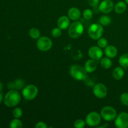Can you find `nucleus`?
I'll return each instance as SVG.
<instances>
[{"label": "nucleus", "mask_w": 128, "mask_h": 128, "mask_svg": "<svg viewBox=\"0 0 128 128\" xmlns=\"http://www.w3.org/2000/svg\"><path fill=\"white\" fill-rule=\"evenodd\" d=\"M124 71L123 68L116 67L112 71V76L116 80H120L124 77Z\"/></svg>", "instance_id": "17"}, {"label": "nucleus", "mask_w": 128, "mask_h": 128, "mask_svg": "<svg viewBox=\"0 0 128 128\" xmlns=\"http://www.w3.org/2000/svg\"><path fill=\"white\" fill-rule=\"evenodd\" d=\"M70 73L72 78L78 81H82L87 78V71L84 68L80 65H72L70 70Z\"/></svg>", "instance_id": "2"}, {"label": "nucleus", "mask_w": 128, "mask_h": 128, "mask_svg": "<svg viewBox=\"0 0 128 128\" xmlns=\"http://www.w3.org/2000/svg\"><path fill=\"white\" fill-rule=\"evenodd\" d=\"M2 100H3V96H2V94L0 92V104L2 102Z\"/></svg>", "instance_id": "33"}, {"label": "nucleus", "mask_w": 128, "mask_h": 128, "mask_svg": "<svg viewBox=\"0 0 128 128\" xmlns=\"http://www.w3.org/2000/svg\"><path fill=\"white\" fill-rule=\"evenodd\" d=\"M121 103L126 106H128V92H123L120 96Z\"/></svg>", "instance_id": "26"}, {"label": "nucleus", "mask_w": 128, "mask_h": 128, "mask_svg": "<svg viewBox=\"0 0 128 128\" xmlns=\"http://www.w3.org/2000/svg\"><path fill=\"white\" fill-rule=\"evenodd\" d=\"M88 3L91 7L96 8L100 3V0H87Z\"/></svg>", "instance_id": "31"}, {"label": "nucleus", "mask_w": 128, "mask_h": 128, "mask_svg": "<svg viewBox=\"0 0 128 128\" xmlns=\"http://www.w3.org/2000/svg\"><path fill=\"white\" fill-rule=\"evenodd\" d=\"M115 126L118 128H128V113L121 112L115 119Z\"/></svg>", "instance_id": "9"}, {"label": "nucleus", "mask_w": 128, "mask_h": 128, "mask_svg": "<svg viewBox=\"0 0 128 128\" xmlns=\"http://www.w3.org/2000/svg\"><path fill=\"white\" fill-rule=\"evenodd\" d=\"M29 35L31 38L36 40V39H38L40 38V31L36 28H32L30 29V31H29Z\"/></svg>", "instance_id": "21"}, {"label": "nucleus", "mask_w": 128, "mask_h": 128, "mask_svg": "<svg viewBox=\"0 0 128 128\" xmlns=\"http://www.w3.org/2000/svg\"><path fill=\"white\" fill-rule=\"evenodd\" d=\"M103 28L100 24H92L88 29V35L92 40H98L103 33Z\"/></svg>", "instance_id": "5"}, {"label": "nucleus", "mask_w": 128, "mask_h": 128, "mask_svg": "<svg viewBox=\"0 0 128 128\" xmlns=\"http://www.w3.org/2000/svg\"><path fill=\"white\" fill-rule=\"evenodd\" d=\"M101 116L105 121H113L116 118V111L111 106H104L101 111Z\"/></svg>", "instance_id": "6"}, {"label": "nucleus", "mask_w": 128, "mask_h": 128, "mask_svg": "<svg viewBox=\"0 0 128 128\" xmlns=\"http://www.w3.org/2000/svg\"><path fill=\"white\" fill-rule=\"evenodd\" d=\"M101 65L103 68L109 69L112 66V61L108 57L102 58L101 59Z\"/></svg>", "instance_id": "20"}, {"label": "nucleus", "mask_w": 128, "mask_h": 128, "mask_svg": "<svg viewBox=\"0 0 128 128\" xmlns=\"http://www.w3.org/2000/svg\"><path fill=\"white\" fill-rule=\"evenodd\" d=\"M101 116L98 112H91L87 115L86 118V123L88 126L94 127L99 125L101 122Z\"/></svg>", "instance_id": "7"}, {"label": "nucleus", "mask_w": 128, "mask_h": 128, "mask_svg": "<svg viewBox=\"0 0 128 128\" xmlns=\"http://www.w3.org/2000/svg\"><path fill=\"white\" fill-rule=\"evenodd\" d=\"M97 68V62L94 60H89L86 62L84 65V69L87 72H92Z\"/></svg>", "instance_id": "16"}, {"label": "nucleus", "mask_w": 128, "mask_h": 128, "mask_svg": "<svg viewBox=\"0 0 128 128\" xmlns=\"http://www.w3.org/2000/svg\"><path fill=\"white\" fill-rule=\"evenodd\" d=\"M111 22V18L108 16L104 15L102 16L100 19V23L102 26H108L110 24Z\"/></svg>", "instance_id": "22"}, {"label": "nucleus", "mask_w": 128, "mask_h": 128, "mask_svg": "<svg viewBox=\"0 0 128 128\" xmlns=\"http://www.w3.org/2000/svg\"><path fill=\"white\" fill-rule=\"evenodd\" d=\"M38 90L36 86L33 84H29L25 86L22 90V96L26 100L31 101L34 100L37 96Z\"/></svg>", "instance_id": "4"}, {"label": "nucleus", "mask_w": 128, "mask_h": 128, "mask_svg": "<svg viewBox=\"0 0 128 128\" xmlns=\"http://www.w3.org/2000/svg\"><path fill=\"white\" fill-rule=\"evenodd\" d=\"M13 82L14 86V90H20L24 88L25 82L23 80H20V79H18V80H15Z\"/></svg>", "instance_id": "24"}, {"label": "nucleus", "mask_w": 128, "mask_h": 128, "mask_svg": "<svg viewBox=\"0 0 128 128\" xmlns=\"http://www.w3.org/2000/svg\"><path fill=\"white\" fill-rule=\"evenodd\" d=\"M12 115L15 118H20L22 115V111L20 108H15L12 111Z\"/></svg>", "instance_id": "28"}, {"label": "nucleus", "mask_w": 128, "mask_h": 128, "mask_svg": "<svg viewBox=\"0 0 128 128\" xmlns=\"http://www.w3.org/2000/svg\"><path fill=\"white\" fill-rule=\"evenodd\" d=\"M84 26L80 21H75L70 26L68 34L72 38H78L83 33Z\"/></svg>", "instance_id": "3"}, {"label": "nucleus", "mask_w": 128, "mask_h": 128, "mask_svg": "<svg viewBox=\"0 0 128 128\" xmlns=\"http://www.w3.org/2000/svg\"><path fill=\"white\" fill-rule=\"evenodd\" d=\"M85 123L86 122L83 121L82 120H77L74 123V126L76 128H83L85 126Z\"/></svg>", "instance_id": "29"}, {"label": "nucleus", "mask_w": 128, "mask_h": 128, "mask_svg": "<svg viewBox=\"0 0 128 128\" xmlns=\"http://www.w3.org/2000/svg\"><path fill=\"white\" fill-rule=\"evenodd\" d=\"M119 62L121 66L123 68H128V53L122 54L120 56L119 59Z\"/></svg>", "instance_id": "19"}, {"label": "nucleus", "mask_w": 128, "mask_h": 128, "mask_svg": "<svg viewBox=\"0 0 128 128\" xmlns=\"http://www.w3.org/2000/svg\"><path fill=\"white\" fill-rule=\"evenodd\" d=\"M126 8H127L126 4L123 1H119L114 6V10L118 14L123 13L126 11Z\"/></svg>", "instance_id": "18"}, {"label": "nucleus", "mask_w": 128, "mask_h": 128, "mask_svg": "<svg viewBox=\"0 0 128 128\" xmlns=\"http://www.w3.org/2000/svg\"><path fill=\"white\" fill-rule=\"evenodd\" d=\"M35 128H47L48 126H47V124L45 123V122L41 121V122H38L37 124H36V126H35Z\"/></svg>", "instance_id": "32"}, {"label": "nucleus", "mask_w": 128, "mask_h": 128, "mask_svg": "<svg viewBox=\"0 0 128 128\" xmlns=\"http://www.w3.org/2000/svg\"><path fill=\"white\" fill-rule=\"evenodd\" d=\"M104 53L107 57L110 58H114L117 56L118 50L115 46L110 45L105 48Z\"/></svg>", "instance_id": "15"}, {"label": "nucleus", "mask_w": 128, "mask_h": 128, "mask_svg": "<svg viewBox=\"0 0 128 128\" xmlns=\"http://www.w3.org/2000/svg\"><path fill=\"white\" fill-rule=\"evenodd\" d=\"M37 48L42 51H47L51 48L52 45V41L51 39L46 36L39 38L37 41Z\"/></svg>", "instance_id": "8"}, {"label": "nucleus", "mask_w": 128, "mask_h": 128, "mask_svg": "<svg viewBox=\"0 0 128 128\" xmlns=\"http://www.w3.org/2000/svg\"><path fill=\"white\" fill-rule=\"evenodd\" d=\"M93 93L98 98L102 99L107 95L108 90L106 86L102 83H98L93 87Z\"/></svg>", "instance_id": "10"}, {"label": "nucleus", "mask_w": 128, "mask_h": 128, "mask_svg": "<svg viewBox=\"0 0 128 128\" xmlns=\"http://www.w3.org/2000/svg\"><path fill=\"white\" fill-rule=\"evenodd\" d=\"M2 88H3V86H2V84L1 83V82H0V92H1V91H2Z\"/></svg>", "instance_id": "34"}, {"label": "nucleus", "mask_w": 128, "mask_h": 128, "mask_svg": "<svg viewBox=\"0 0 128 128\" xmlns=\"http://www.w3.org/2000/svg\"><path fill=\"white\" fill-rule=\"evenodd\" d=\"M51 34L54 38H58L61 35V30L60 28H55L51 31Z\"/></svg>", "instance_id": "30"}, {"label": "nucleus", "mask_w": 128, "mask_h": 128, "mask_svg": "<svg viewBox=\"0 0 128 128\" xmlns=\"http://www.w3.org/2000/svg\"><path fill=\"white\" fill-rule=\"evenodd\" d=\"M10 126L11 128H22L23 125L18 118H15L11 121Z\"/></svg>", "instance_id": "23"}, {"label": "nucleus", "mask_w": 128, "mask_h": 128, "mask_svg": "<svg viewBox=\"0 0 128 128\" xmlns=\"http://www.w3.org/2000/svg\"><path fill=\"white\" fill-rule=\"evenodd\" d=\"M108 40L104 38H100L98 40V45L101 48H105L108 46Z\"/></svg>", "instance_id": "25"}, {"label": "nucleus", "mask_w": 128, "mask_h": 128, "mask_svg": "<svg viewBox=\"0 0 128 128\" xmlns=\"http://www.w3.org/2000/svg\"><path fill=\"white\" fill-rule=\"evenodd\" d=\"M84 18L86 20H90L92 18L93 16V12L90 9H86L84 11H83V13H82Z\"/></svg>", "instance_id": "27"}, {"label": "nucleus", "mask_w": 128, "mask_h": 128, "mask_svg": "<svg viewBox=\"0 0 128 128\" xmlns=\"http://www.w3.org/2000/svg\"><path fill=\"white\" fill-rule=\"evenodd\" d=\"M81 11L77 8H71L69 10L68 12V16L69 18L71 19L72 21H77L81 17Z\"/></svg>", "instance_id": "14"}, {"label": "nucleus", "mask_w": 128, "mask_h": 128, "mask_svg": "<svg viewBox=\"0 0 128 128\" xmlns=\"http://www.w3.org/2000/svg\"><path fill=\"white\" fill-rule=\"evenodd\" d=\"M88 55L92 60L96 61L101 60L103 56V52L99 46H92L88 51Z\"/></svg>", "instance_id": "11"}, {"label": "nucleus", "mask_w": 128, "mask_h": 128, "mask_svg": "<svg viewBox=\"0 0 128 128\" xmlns=\"http://www.w3.org/2000/svg\"><path fill=\"white\" fill-rule=\"evenodd\" d=\"M21 95L18 91L11 90L7 92L4 98V102L8 107H14L20 103Z\"/></svg>", "instance_id": "1"}, {"label": "nucleus", "mask_w": 128, "mask_h": 128, "mask_svg": "<svg viewBox=\"0 0 128 128\" xmlns=\"http://www.w3.org/2000/svg\"><path fill=\"white\" fill-rule=\"evenodd\" d=\"M57 24L58 27L60 28L61 30H66L70 26V18L66 16H61L58 20Z\"/></svg>", "instance_id": "13"}, {"label": "nucleus", "mask_w": 128, "mask_h": 128, "mask_svg": "<svg viewBox=\"0 0 128 128\" xmlns=\"http://www.w3.org/2000/svg\"><path fill=\"white\" fill-rule=\"evenodd\" d=\"M124 1H125V2H126V3L128 4V0H124Z\"/></svg>", "instance_id": "35"}, {"label": "nucleus", "mask_w": 128, "mask_h": 128, "mask_svg": "<svg viewBox=\"0 0 128 128\" xmlns=\"http://www.w3.org/2000/svg\"><path fill=\"white\" fill-rule=\"evenodd\" d=\"M114 8V3L111 0H103L100 3L99 10L102 13L108 14L111 12Z\"/></svg>", "instance_id": "12"}]
</instances>
